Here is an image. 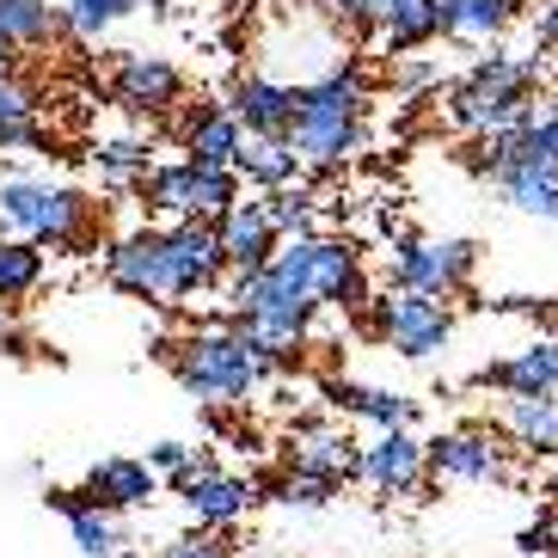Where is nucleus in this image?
I'll use <instances>...</instances> for the list:
<instances>
[{
    "label": "nucleus",
    "mask_w": 558,
    "mask_h": 558,
    "mask_svg": "<svg viewBox=\"0 0 558 558\" xmlns=\"http://www.w3.org/2000/svg\"><path fill=\"white\" fill-rule=\"evenodd\" d=\"M478 387H497V393H509V399L558 393V338H534V344H522L515 356L485 362V368H478Z\"/></svg>",
    "instance_id": "nucleus-20"
},
{
    "label": "nucleus",
    "mask_w": 558,
    "mask_h": 558,
    "mask_svg": "<svg viewBox=\"0 0 558 558\" xmlns=\"http://www.w3.org/2000/svg\"><path fill=\"white\" fill-rule=\"evenodd\" d=\"M289 473L319 478V485H344V478L362 473V448L350 442L344 429L307 424V429H295V442H289Z\"/></svg>",
    "instance_id": "nucleus-17"
},
{
    "label": "nucleus",
    "mask_w": 558,
    "mask_h": 558,
    "mask_svg": "<svg viewBox=\"0 0 558 558\" xmlns=\"http://www.w3.org/2000/svg\"><path fill=\"white\" fill-rule=\"evenodd\" d=\"M515 148L534 154V160H558V117L546 111V105L534 111V123H527V130L515 135Z\"/></svg>",
    "instance_id": "nucleus-33"
},
{
    "label": "nucleus",
    "mask_w": 558,
    "mask_h": 558,
    "mask_svg": "<svg viewBox=\"0 0 558 558\" xmlns=\"http://www.w3.org/2000/svg\"><path fill=\"white\" fill-rule=\"evenodd\" d=\"M546 111H553V117H558V93H553V99H546Z\"/></svg>",
    "instance_id": "nucleus-41"
},
{
    "label": "nucleus",
    "mask_w": 558,
    "mask_h": 558,
    "mask_svg": "<svg viewBox=\"0 0 558 558\" xmlns=\"http://www.w3.org/2000/svg\"><path fill=\"white\" fill-rule=\"evenodd\" d=\"M478 166L522 215H541V221L558 215V160H534L515 148V135H497V142H478Z\"/></svg>",
    "instance_id": "nucleus-10"
},
{
    "label": "nucleus",
    "mask_w": 558,
    "mask_h": 558,
    "mask_svg": "<svg viewBox=\"0 0 558 558\" xmlns=\"http://www.w3.org/2000/svg\"><path fill=\"white\" fill-rule=\"evenodd\" d=\"M93 166L111 184H142L160 160H154V142H142V135H99L93 142Z\"/></svg>",
    "instance_id": "nucleus-28"
},
{
    "label": "nucleus",
    "mask_w": 558,
    "mask_h": 558,
    "mask_svg": "<svg viewBox=\"0 0 558 558\" xmlns=\"http://www.w3.org/2000/svg\"><path fill=\"white\" fill-rule=\"evenodd\" d=\"M424 466L429 478H448V485H504L509 448L492 429H448V436L424 442Z\"/></svg>",
    "instance_id": "nucleus-11"
},
{
    "label": "nucleus",
    "mask_w": 558,
    "mask_h": 558,
    "mask_svg": "<svg viewBox=\"0 0 558 558\" xmlns=\"http://www.w3.org/2000/svg\"><path fill=\"white\" fill-rule=\"evenodd\" d=\"M436 37H442V25H436V0H405V7H399V19L387 25V37H380V50L399 62V56L436 44Z\"/></svg>",
    "instance_id": "nucleus-29"
},
{
    "label": "nucleus",
    "mask_w": 558,
    "mask_h": 558,
    "mask_svg": "<svg viewBox=\"0 0 558 558\" xmlns=\"http://www.w3.org/2000/svg\"><path fill=\"white\" fill-rule=\"evenodd\" d=\"M99 221V203L86 197L81 184L32 179V172H7L0 179V228L13 240H32L44 258L50 252H86Z\"/></svg>",
    "instance_id": "nucleus-2"
},
{
    "label": "nucleus",
    "mask_w": 558,
    "mask_h": 558,
    "mask_svg": "<svg viewBox=\"0 0 558 558\" xmlns=\"http://www.w3.org/2000/svg\"><path fill=\"white\" fill-rule=\"evenodd\" d=\"M117 111L130 117H166L184 105V74L172 56H148V50H117L111 56V81H105Z\"/></svg>",
    "instance_id": "nucleus-8"
},
{
    "label": "nucleus",
    "mask_w": 558,
    "mask_h": 558,
    "mask_svg": "<svg viewBox=\"0 0 558 558\" xmlns=\"http://www.w3.org/2000/svg\"><path fill=\"white\" fill-rule=\"evenodd\" d=\"M478 270V246L473 240H429V233H393V252H387V277L393 289L405 295H429V301H448L460 295Z\"/></svg>",
    "instance_id": "nucleus-6"
},
{
    "label": "nucleus",
    "mask_w": 558,
    "mask_h": 558,
    "mask_svg": "<svg viewBox=\"0 0 558 558\" xmlns=\"http://www.w3.org/2000/svg\"><path fill=\"white\" fill-rule=\"evenodd\" d=\"M179 142H184V160L233 166V160H240V148H246V130H240V117H233L228 105L197 99L191 111L179 117Z\"/></svg>",
    "instance_id": "nucleus-19"
},
{
    "label": "nucleus",
    "mask_w": 558,
    "mask_h": 558,
    "mask_svg": "<svg viewBox=\"0 0 558 558\" xmlns=\"http://www.w3.org/2000/svg\"><path fill=\"white\" fill-rule=\"evenodd\" d=\"M553 485H558V460H553Z\"/></svg>",
    "instance_id": "nucleus-42"
},
{
    "label": "nucleus",
    "mask_w": 558,
    "mask_h": 558,
    "mask_svg": "<svg viewBox=\"0 0 558 558\" xmlns=\"http://www.w3.org/2000/svg\"><path fill=\"white\" fill-rule=\"evenodd\" d=\"M50 258L32 246V240H13V233H0V307H19V301L32 295L37 282H44Z\"/></svg>",
    "instance_id": "nucleus-27"
},
{
    "label": "nucleus",
    "mask_w": 558,
    "mask_h": 558,
    "mask_svg": "<svg viewBox=\"0 0 558 558\" xmlns=\"http://www.w3.org/2000/svg\"><path fill=\"white\" fill-rule=\"evenodd\" d=\"M264 203V221L277 228V240H301V233H313V184H289V191H270Z\"/></svg>",
    "instance_id": "nucleus-30"
},
{
    "label": "nucleus",
    "mask_w": 558,
    "mask_h": 558,
    "mask_svg": "<svg viewBox=\"0 0 558 558\" xmlns=\"http://www.w3.org/2000/svg\"><path fill=\"white\" fill-rule=\"evenodd\" d=\"M534 37H541L546 50H558V0H546L541 19H534Z\"/></svg>",
    "instance_id": "nucleus-38"
},
{
    "label": "nucleus",
    "mask_w": 558,
    "mask_h": 558,
    "mask_svg": "<svg viewBox=\"0 0 558 558\" xmlns=\"http://www.w3.org/2000/svg\"><path fill=\"white\" fill-rule=\"evenodd\" d=\"M362 111H368V81L356 62L331 68L326 81H307L295 105V130H289L295 160L313 172H338L362 148Z\"/></svg>",
    "instance_id": "nucleus-1"
},
{
    "label": "nucleus",
    "mask_w": 558,
    "mask_h": 558,
    "mask_svg": "<svg viewBox=\"0 0 558 558\" xmlns=\"http://www.w3.org/2000/svg\"><path fill=\"white\" fill-rule=\"evenodd\" d=\"M277 497L289 509H319V504H331V497H338V485H319V478H295V473H289L277 485Z\"/></svg>",
    "instance_id": "nucleus-35"
},
{
    "label": "nucleus",
    "mask_w": 558,
    "mask_h": 558,
    "mask_svg": "<svg viewBox=\"0 0 558 558\" xmlns=\"http://www.w3.org/2000/svg\"><path fill=\"white\" fill-rule=\"evenodd\" d=\"M522 558H558V509H541V522L522 527Z\"/></svg>",
    "instance_id": "nucleus-34"
},
{
    "label": "nucleus",
    "mask_w": 558,
    "mask_h": 558,
    "mask_svg": "<svg viewBox=\"0 0 558 558\" xmlns=\"http://www.w3.org/2000/svg\"><path fill=\"white\" fill-rule=\"evenodd\" d=\"M148 466H154V473H172V478H184V473H197L203 460L191 454L184 442H154V448H148Z\"/></svg>",
    "instance_id": "nucleus-36"
},
{
    "label": "nucleus",
    "mask_w": 558,
    "mask_h": 558,
    "mask_svg": "<svg viewBox=\"0 0 558 558\" xmlns=\"http://www.w3.org/2000/svg\"><path fill=\"white\" fill-rule=\"evenodd\" d=\"M307 7L331 13L338 25H350L356 37H387V25L399 19V7H405V0H307Z\"/></svg>",
    "instance_id": "nucleus-31"
},
{
    "label": "nucleus",
    "mask_w": 558,
    "mask_h": 558,
    "mask_svg": "<svg viewBox=\"0 0 558 558\" xmlns=\"http://www.w3.org/2000/svg\"><path fill=\"white\" fill-rule=\"evenodd\" d=\"M184 515L203 527V534H228L233 522H246V509L258 504V485L240 473H221V466H197V473L179 478Z\"/></svg>",
    "instance_id": "nucleus-12"
},
{
    "label": "nucleus",
    "mask_w": 558,
    "mask_h": 558,
    "mask_svg": "<svg viewBox=\"0 0 558 558\" xmlns=\"http://www.w3.org/2000/svg\"><path fill=\"white\" fill-rule=\"evenodd\" d=\"M105 282L130 301H166V270H160V228H135L105 252Z\"/></svg>",
    "instance_id": "nucleus-16"
},
{
    "label": "nucleus",
    "mask_w": 558,
    "mask_h": 558,
    "mask_svg": "<svg viewBox=\"0 0 558 558\" xmlns=\"http://www.w3.org/2000/svg\"><path fill=\"white\" fill-rule=\"evenodd\" d=\"M277 350H264L252 331H233V326H215V331H197V338H184L172 368H179V387L197 405H233V399H246L270 368H277Z\"/></svg>",
    "instance_id": "nucleus-4"
},
{
    "label": "nucleus",
    "mask_w": 558,
    "mask_h": 558,
    "mask_svg": "<svg viewBox=\"0 0 558 558\" xmlns=\"http://www.w3.org/2000/svg\"><path fill=\"white\" fill-rule=\"evenodd\" d=\"M356 478H368L380 497H411L429 478L424 442H417L411 429H387V436H375V442H362V473Z\"/></svg>",
    "instance_id": "nucleus-15"
},
{
    "label": "nucleus",
    "mask_w": 558,
    "mask_h": 558,
    "mask_svg": "<svg viewBox=\"0 0 558 558\" xmlns=\"http://www.w3.org/2000/svg\"><path fill=\"white\" fill-rule=\"evenodd\" d=\"M86 497L99 509H111V515H123V509H148L154 492H160V473H154L148 460H135V454H105L86 466Z\"/></svg>",
    "instance_id": "nucleus-18"
},
{
    "label": "nucleus",
    "mask_w": 558,
    "mask_h": 558,
    "mask_svg": "<svg viewBox=\"0 0 558 558\" xmlns=\"http://www.w3.org/2000/svg\"><path fill=\"white\" fill-rule=\"evenodd\" d=\"M515 19V0H436V25L454 44H492Z\"/></svg>",
    "instance_id": "nucleus-23"
},
{
    "label": "nucleus",
    "mask_w": 558,
    "mask_h": 558,
    "mask_svg": "<svg viewBox=\"0 0 558 558\" xmlns=\"http://www.w3.org/2000/svg\"><path fill=\"white\" fill-rule=\"evenodd\" d=\"M504 429L527 448V454L558 460V393H541V399H504Z\"/></svg>",
    "instance_id": "nucleus-25"
},
{
    "label": "nucleus",
    "mask_w": 558,
    "mask_h": 558,
    "mask_svg": "<svg viewBox=\"0 0 558 558\" xmlns=\"http://www.w3.org/2000/svg\"><path fill=\"white\" fill-rule=\"evenodd\" d=\"M228 534H191V541H172L166 546V558H228Z\"/></svg>",
    "instance_id": "nucleus-37"
},
{
    "label": "nucleus",
    "mask_w": 558,
    "mask_h": 558,
    "mask_svg": "<svg viewBox=\"0 0 558 558\" xmlns=\"http://www.w3.org/2000/svg\"><path fill=\"white\" fill-rule=\"evenodd\" d=\"M160 270H166V301L209 295L228 258H221V233L209 221H166L160 228Z\"/></svg>",
    "instance_id": "nucleus-7"
},
{
    "label": "nucleus",
    "mask_w": 558,
    "mask_h": 558,
    "mask_svg": "<svg viewBox=\"0 0 558 558\" xmlns=\"http://www.w3.org/2000/svg\"><path fill=\"white\" fill-rule=\"evenodd\" d=\"M233 172L246 184H258L264 197L270 191H289V184L301 179V160L289 142H264V135H246V148H240V160H233Z\"/></svg>",
    "instance_id": "nucleus-26"
},
{
    "label": "nucleus",
    "mask_w": 558,
    "mask_h": 558,
    "mask_svg": "<svg viewBox=\"0 0 558 558\" xmlns=\"http://www.w3.org/2000/svg\"><path fill=\"white\" fill-rule=\"evenodd\" d=\"M135 7H148V0H62V25L74 37H105L117 19H130Z\"/></svg>",
    "instance_id": "nucleus-32"
},
{
    "label": "nucleus",
    "mask_w": 558,
    "mask_h": 558,
    "mask_svg": "<svg viewBox=\"0 0 558 558\" xmlns=\"http://www.w3.org/2000/svg\"><path fill=\"white\" fill-rule=\"evenodd\" d=\"M62 32V7L50 0H0V50H44L50 37Z\"/></svg>",
    "instance_id": "nucleus-24"
},
{
    "label": "nucleus",
    "mask_w": 558,
    "mask_h": 558,
    "mask_svg": "<svg viewBox=\"0 0 558 558\" xmlns=\"http://www.w3.org/2000/svg\"><path fill=\"white\" fill-rule=\"evenodd\" d=\"M375 331L399 350L405 362H429L436 350H448L454 338V319H448V301L429 295H405V289H387L375 301Z\"/></svg>",
    "instance_id": "nucleus-9"
},
{
    "label": "nucleus",
    "mask_w": 558,
    "mask_h": 558,
    "mask_svg": "<svg viewBox=\"0 0 558 558\" xmlns=\"http://www.w3.org/2000/svg\"><path fill=\"white\" fill-rule=\"evenodd\" d=\"M44 504H50L56 515L68 522V541L81 546L86 558H117L123 534H117V515H111V509H99L86 492H62V485H56V492H44Z\"/></svg>",
    "instance_id": "nucleus-21"
},
{
    "label": "nucleus",
    "mask_w": 558,
    "mask_h": 558,
    "mask_svg": "<svg viewBox=\"0 0 558 558\" xmlns=\"http://www.w3.org/2000/svg\"><path fill=\"white\" fill-rule=\"evenodd\" d=\"M215 233H221V258H228L233 277H258V270H270V258L282 252V240H277V228L264 221L258 197H240L221 221H215Z\"/></svg>",
    "instance_id": "nucleus-14"
},
{
    "label": "nucleus",
    "mask_w": 558,
    "mask_h": 558,
    "mask_svg": "<svg viewBox=\"0 0 558 558\" xmlns=\"http://www.w3.org/2000/svg\"><path fill=\"white\" fill-rule=\"evenodd\" d=\"M534 81H541V56H478L473 74L460 81V93L448 99V123L478 142L497 135H522L534 123Z\"/></svg>",
    "instance_id": "nucleus-3"
},
{
    "label": "nucleus",
    "mask_w": 558,
    "mask_h": 558,
    "mask_svg": "<svg viewBox=\"0 0 558 558\" xmlns=\"http://www.w3.org/2000/svg\"><path fill=\"white\" fill-rule=\"evenodd\" d=\"M135 191L166 221H209L215 228L240 203V172L233 166H197V160H160Z\"/></svg>",
    "instance_id": "nucleus-5"
},
{
    "label": "nucleus",
    "mask_w": 558,
    "mask_h": 558,
    "mask_svg": "<svg viewBox=\"0 0 558 558\" xmlns=\"http://www.w3.org/2000/svg\"><path fill=\"white\" fill-rule=\"evenodd\" d=\"M429 81H436V68H429V62H405V68H399V86H405V93H417V86H429Z\"/></svg>",
    "instance_id": "nucleus-39"
},
{
    "label": "nucleus",
    "mask_w": 558,
    "mask_h": 558,
    "mask_svg": "<svg viewBox=\"0 0 558 558\" xmlns=\"http://www.w3.org/2000/svg\"><path fill=\"white\" fill-rule=\"evenodd\" d=\"M295 105H301V86L289 81H270V74H240L228 93V111L240 117V130L246 135H264V142H289L295 130Z\"/></svg>",
    "instance_id": "nucleus-13"
},
{
    "label": "nucleus",
    "mask_w": 558,
    "mask_h": 558,
    "mask_svg": "<svg viewBox=\"0 0 558 558\" xmlns=\"http://www.w3.org/2000/svg\"><path fill=\"white\" fill-rule=\"evenodd\" d=\"M0 81H13V56L0 50Z\"/></svg>",
    "instance_id": "nucleus-40"
},
{
    "label": "nucleus",
    "mask_w": 558,
    "mask_h": 558,
    "mask_svg": "<svg viewBox=\"0 0 558 558\" xmlns=\"http://www.w3.org/2000/svg\"><path fill=\"white\" fill-rule=\"evenodd\" d=\"M331 405L350 411V417H362V424H375L380 436L417 424V399L393 393V387H356V380H338V387H331Z\"/></svg>",
    "instance_id": "nucleus-22"
}]
</instances>
